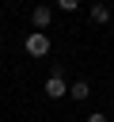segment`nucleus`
Here are the masks:
<instances>
[{
	"label": "nucleus",
	"instance_id": "nucleus-5",
	"mask_svg": "<svg viewBox=\"0 0 114 122\" xmlns=\"http://www.w3.org/2000/svg\"><path fill=\"white\" fill-rule=\"evenodd\" d=\"M91 19L95 23H110V8L106 4H91Z\"/></svg>",
	"mask_w": 114,
	"mask_h": 122
},
{
	"label": "nucleus",
	"instance_id": "nucleus-3",
	"mask_svg": "<svg viewBox=\"0 0 114 122\" xmlns=\"http://www.w3.org/2000/svg\"><path fill=\"white\" fill-rule=\"evenodd\" d=\"M61 95H68V84L61 80V72H53L46 80V99H61Z\"/></svg>",
	"mask_w": 114,
	"mask_h": 122
},
{
	"label": "nucleus",
	"instance_id": "nucleus-8",
	"mask_svg": "<svg viewBox=\"0 0 114 122\" xmlns=\"http://www.w3.org/2000/svg\"><path fill=\"white\" fill-rule=\"evenodd\" d=\"M0 46H4V38H0Z\"/></svg>",
	"mask_w": 114,
	"mask_h": 122
},
{
	"label": "nucleus",
	"instance_id": "nucleus-1",
	"mask_svg": "<svg viewBox=\"0 0 114 122\" xmlns=\"http://www.w3.org/2000/svg\"><path fill=\"white\" fill-rule=\"evenodd\" d=\"M23 46H27L30 57H46V53H49V34H46V30H30Z\"/></svg>",
	"mask_w": 114,
	"mask_h": 122
},
{
	"label": "nucleus",
	"instance_id": "nucleus-6",
	"mask_svg": "<svg viewBox=\"0 0 114 122\" xmlns=\"http://www.w3.org/2000/svg\"><path fill=\"white\" fill-rule=\"evenodd\" d=\"M76 4H80V0H57V8H61V11H76Z\"/></svg>",
	"mask_w": 114,
	"mask_h": 122
},
{
	"label": "nucleus",
	"instance_id": "nucleus-7",
	"mask_svg": "<svg viewBox=\"0 0 114 122\" xmlns=\"http://www.w3.org/2000/svg\"><path fill=\"white\" fill-rule=\"evenodd\" d=\"M87 122H106V114H99V111H95V114H87Z\"/></svg>",
	"mask_w": 114,
	"mask_h": 122
},
{
	"label": "nucleus",
	"instance_id": "nucleus-4",
	"mask_svg": "<svg viewBox=\"0 0 114 122\" xmlns=\"http://www.w3.org/2000/svg\"><path fill=\"white\" fill-rule=\"evenodd\" d=\"M68 95H72V99H76V103H84V99H87V95H91V84H87V80H76V84H72V88H68Z\"/></svg>",
	"mask_w": 114,
	"mask_h": 122
},
{
	"label": "nucleus",
	"instance_id": "nucleus-2",
	"mask_svg": "<svg viewBox=\"0 0 114 122\" xmlns=\"http://www.w3.org/2000/svg\"><path fill=\"white\" fill-rule=\"evenodd\" d=\"M30 23H34V30H46V27L53 23V8H49V4H38V8L30 11Z\"/></svg>",
	"mask_w": 114,
	"mask_h": 122
}]
</instances>
